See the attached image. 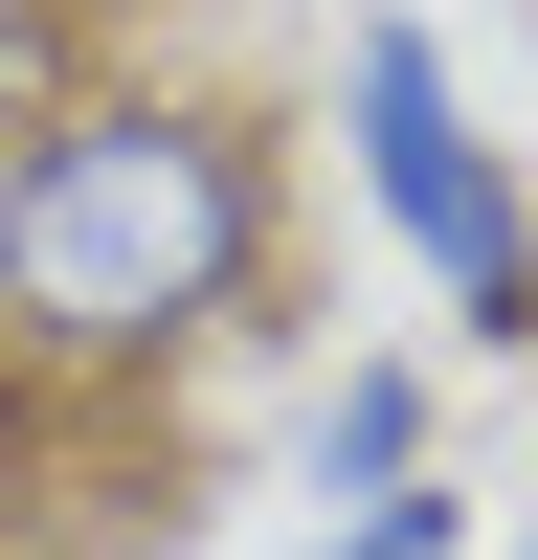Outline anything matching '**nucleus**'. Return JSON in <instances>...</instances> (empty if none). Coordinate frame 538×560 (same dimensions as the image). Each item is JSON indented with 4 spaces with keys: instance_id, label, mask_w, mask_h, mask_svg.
I'll return each instance as SVG.
<instances>
[{
    "instance_id": "f257e3e1",
    "label": "nucleus",
    "mask_w": 538,
    "mask_h": 560,
    "mask_svg": "<svg viewBox=\"0 0 538 560\" xmlns=\"http://www.w3.org/2000/svg\"><path fill=\"white\" fill-rule=\"evenodd\" d=\"M292 292V158L247 90L90 45L0 135V382L23 404H157Z\"/></svg>"
},
{
    "instance_id": "f03ea898",
    "label": "nucleus",
    "mask_w": 538,
    "mask_h": 560,
    "mask_svg": "<svg viewBox=\"0 0 538 560\" xmlns=\"http://www.w3.org/2000/svg\"><path fill=\"white\" fill-rule=\"evenodd\" d=\"M337 158H359V202H382V247L426 269L493 359H538V179L471 135V90H448L426 23H359L337 45Z\"/></svg>"
},
{
    "instance_id": "7ed1b4c3",
    "label": "nucleus",
    "mask_w": 538,
    "mask_h": 560,
    "mask_svg": "<svg viewBox=\"0 0 538 560\" xmlns=\"http://www.w3.org/2000/svg\"><path fill=\"white\" fill-rule=\"evenodd\" d=\"M426 471V382H404V359H359L337 404H314V493H404Z\"/></svg>"
},
{
    "instance_id": "20e7f679",
    "label": "nucleus",
    "mask_w": 538,
    "mask_h": 560,
    "mask_svg": "<svg viewBox=\"0 0 538 560\" xmlns=\"http://www.w3.org/2000/svg\"><path fill=\"white\" fill-rule=\"evenodd\" d=\"M314 560H471V516L404 471V493H337V538H314Z\"/></svg>"
},
{
    "instance_id": "39448f33",
    "label": "nucleus",
    "mask_w": 538,
    "mask_h": 560,
    "mask_svg": "<svg viewBox=\"0 0 538 560\" xmlns=\"http://www.w3.org/2000/svg\"><path fill=\"white\" fill-rule=\"evenodd\" d=\"M68 68H90V0H0V135H23Z\"/></svg>"
},
{
    "instance_id": "423d86ee",
    "label": "nucleus",
    "mask_w": 538,
    "mask_h": 560,
    "mask_svg": "<svg viewBox=\"0 0 538 560\" xmlns=\"http://www.w3.org/2000/svg\"><path fill=\"white\" fill-rule=\"evenodd\" d=\"M0 404H23V382H0Z\"/></svg>"
}]
</instances>
